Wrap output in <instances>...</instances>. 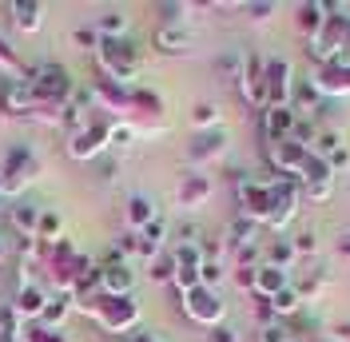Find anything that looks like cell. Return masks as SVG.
I'll use <instances>...</instances> for the list:
<instances>
[{"mask_svg":"<svg viewBox=\"0 0 350 342\" xmlns=\"http://www.w3.org/2000/svg\"><path fill=\"white\" fill-rule=\"evenodd\" d=\"M148 278H152V282H172L175 278V255L172 251H163V255H155L152 263H148Z\"/></svg>","mask_w":350,"mask_h":342,"instance_id":"obj_40","label":"cell"},{"mask_svg":"<svg viewBox=\"0 0 350 342\" xmlns=\"http://www.w3.org/2000/svg\"><path fill=\"white\" fill-rule=\"evenodd\" d=\"M303 207V183L299 179H286V175H271V215H267V231L283 235L286 227L295 223V215Z\"/></svg>","mask_w":350,"mask_h":342,"instance_id":"obj_5","label":"cell"},{"mask_svg":"<svg viewBox=\"0 0 350 342\" xmlns=\"http://www.w3.org/2000/svg\"><path fill=\"white\" fill-rule=\"evenodd\" d=\"M291 243H295V255L299 259H314L319 255V235H314L310 227H303L299 235H291Z\"/></svg>","mask_w":350,"mask_h":342,"instance_id":"obj_44","label":"cell"},{"mask_svg":"<svg viewBox=\"0 0 350 342\" xmlns=\"http://www.w3.org/2000/svg\"><path fill=\"white\" fill-rule=\"evenodd\" d=\"M262 263L267 267H279V271H291L295 263H299V255H295V243L283 235H275V239H267L262 243Z\"/></svg>","mask_w":350,"mask_h":342,"instance_id":"obj_28","label":"cell"},{"mask_svg":"<svg viewBox=\"0 0 350 342\" xmlns=\"http://www.w3.org/2000/svg\"><path fill=\"white\" fill-rule=\"evenodd\" d=\"M239 92L255 111L267 107V56L262 52H247V68H243V76H239Z\"/></svg>","mask_w":350,"mask_h":342,"instance_id":"obj_12","label":"cell"},{"mask_svg":"<svg viewBox=\"0 0 350 342\" xmlns=\"http://www.w3.org/2000/svg\"><path fill=\"white\" fill-rule=\"evenodd\" d=\"M167 111V104H163V96L155 92V88H144V84H135L131 88V116H163Z\"/></svg>","mask_w":350,"mask_h":342,"instance_id":"obj_30","label":"cell"},{"mask_svg":"<svg viewBox=\"0 0 350 342\" xmlns=\"http://www.w3.org/2000/svg\"><path fill=\"white\" fill-rule=\"evenodd\" d=\"M327 282H330L327 267H310V275H306L303 282H295V287H299L303 302H310V299H319V295H323V287H327Z\"/></svg>","mask_w":350,"mask_h":342,"instance_id":"obj_36","label":"cell"},{"mask_svg":"<svg viewBox=\"0 0 350 342\" xmlns=\"http://www.w3.org/2000/svg\"><path fill=\"white\" fill-rule=\"evenodd\" d=\"M235 195H239V215L251 223H267L271 215V175H239L235 179Z\"/></svg>","mask_w":350,"mask_h":342,"instance_id":"obj_8","label":"cell"},{"mask_svg":"<svg viewBox=\"0 0 350 342\" xmlns=\"http://www.w3.org/2000/svg\"><path fill=\"white\" fill-rule=\"evenodd\" d=\"M8 255H12V239L0 231V263H8Z\"/></svg>","mask_w":350,"mask_h":342,"instance_id":"obj_51","label":"cell"},{"mask_svg":"<svg viewBox=\"0 0 350 342\" xmlns=\"http://www.w3.org/2000/svg\"><path fill=\"white\" fill-rule=\"evenodd\" d=\"M0 207H4V203H0Z\"/></svg>","mask_w":350,"mask_h":342,"instance_id":"obj_56","label":"cell"},{"mask_svg":"<svg viewBox=\"0 0 350 342\" xmlns=\"http://www.w3.org/2000/svg\"><path fill=\"white\" fill-rule=\"evenodd\" d=\"M0 342H21V334H0Z\"/></svg>","mask_w":350,"mask_h":342,"instance_id":"obj_55","label":"cell"},{"mask_svg":"<svg viewBox=\"0 0 350 342\" xmlns=\"http://www.w3.org/2000/svg\"><path fill=\"white\" fill-rule=\"evenodd\" d=\"M243 68H247V52H243V48H227V52H219L215 56V72L219 76H227V80H235V84H239Z\"/></svg>","mask_w":350,"mask_h":342,"instance_id":"obj_35","label":"cell"},{"mask_svg":"<svg viewBox=\"0 0 350 342\" xmlns=\"http://www.w3.org/2000/svg\"><path fill=\"white\" fill-rule=\"evenodd\" d=\"M295 111H291V104L286 107H262L259 111V131H262V148L267 144H275V140H286L291 131H295Z\"/></svg>","mask_w":350,"mask_h":342,"instance_id":"obj_16","label":"cell"},{"mask_svg":"<svg viewBox=\"0 0 350 342\" xmlns=\"http://www.w3.org/2000/svg\"><path fill=\"white\" fill-rule=\"evenodd\" d=\"M56 239H64V215L56 211V207H44V211H40V223H36V243L52 247Z\"/></svg>","mask_w":350,"mask_h":342,"instance_id":"obj_33","label":"cell"},{"mask_svg":"<svg viewBox=\"0 0 350 342\" xmlns=\"http://www.w3.org/2000/svg\"><path fill=\"white\" fill-rule=\"evenodd\" d=\"M28 84V96H32V111H60V107L76 96V80L64 64L56 60H44V64H28L21 76Z\"/></svg>","mask_w":350,"mask_h":342,"instance_id":"obj_2","label":"cell"},{"mask_svg":"<svg viewBox=\"0 0 350 342\" xmlns=\"http://www.w3.org/2000/svg\"><path fill=\"white\" fill-rule=\"evenodd\" d=\"M108 144H111V116H92L88 128H80L76 135L64 140V151L76 163H92V159L108 155Z\"/></svg>","mask_w":350,"mask_h":342,"instance_id":"obj_6","label":"cell"},{"mask_svg":"<svg viewBox=\"0 0 350 342\" xmlns=\"http://www.w3.org/2000/svg\"><path fill=\"white\" fill-rule=\"evenodd\" d=\"M8 12H12L16 32H24V36H36V32L44 28V4L40 0H12Z\"/></svg>","mask_w":350,"mask_h":342,"instance_id":"obj_21","label":"cell"},{"mask_svg":"<svg viewBox=\"0 0 350 342\" xmlns=\"http://www.w3.org/2000/svg\"><path fill=\"white\" fill-rule=\"evenodd\" d=\"M227 278V267L219 263V259H203V267H199V287H207V291H219V282Z\"/></svg>","mask_w":350,"mask_h":342,"instance_id":"obj_42","label":"cell"},{"mask_svg":"<svg viewBox=\"0 0 350 342\" xmlns=\"http://www.w3.org/2000/svg\"><path fill=\"white\" fill-rule=\"evenodd\" d=\"M48 282H28V287H16V295H12V306H16V315H21V322H36L44 315V306H48Z\"/></svg>","mask_w":350,"mask_h":342,"instance_id":"obj_15","label":"cell"},{"mask_svg":"<svg viewBox=\"0 0 350 342\" xmlns=\"http://www.w3.org/2000/svg\"><path fill=\"white\" fill-rule=\"evenodd\" d=\"M76 311L88 315V319L96 322L104 334H116V339L135 334V330H139V322H144V306L135 302V295L116 299V295L96 291V295H88V299H76Z\"/></svg>","mask_w":350,"mask_h":342,"instance_id":"obj_1","label":"cell"},{"mask_svg":"<svg viewBox=\"0 0 350 342\" xmlns=\"http://www.w3.org/2000/svg\"><path fill=\"white\" fill-rule=\"evenodd\" d=\"M72 40L80 44L84 52H96L100 48V32H96V24H80V28H72Z\"/></svg>","mask_w":350,"mask_h":342,"instance_id":"obj_47","label":"cell"},{"mask_svg":"<svg viewBox=\"0 0 350 342\" xmlns=\"http://www.w3.org/2000/svg\"><path fill=\"white\" fill-rule=\"evenodd\" d=\"M295 88V68L283 56H267V107H286Z\"/></svg>","mask_w":350,"mask_h":342,"instance_id":"obj_13","label":"cell"},{"mask_svg":"<svg viewBox=\"0 0 350 342\" xmlns=\"http://www.w3.org/2000/svg\"><path fill=\"white\" fill-rule=\"evenodd\" d=\"M179 306H183V315L203 326V330H215L219 322L227 319V302L219 291H207V287H196V291H187V295H179Z\"/></svg>","mask_w":350,"mask_h":342,"instance_id":"obj_7","label":"cell"},{"mask_svg":"<svg viewBox=\"0 0 350 342\" xmlns=\"http://www.w3.org/2000/svg\"><path fill=\"white\" fill-rule=\"evenodd\" d=\"M271 302V311H275V319H283V322H291V319H299L306 311V302H303V295H299V287L291 282L286 291H279L275 299H267Z\"/></svg>","mask_w":350,"mask_h":342,"instance_id":"obj_31","label":"cell"},{"mask_svg":"<svg viewBox=\"0 0 350 342\" xmlns=\"http://www.w3.org/2000/svg\"><path fill=\"white\" fill-rule=\"evenodd\" d=\"M338 251H342V255H350V235H342V243H338Z\"/></svg>","mask_w":350,"mask_h":342,"instance_id":"obj_53","label":"cell"},{"mask_svg":"<svg viewBox=\"0 0 350 342\" xmlns=\"http://www.w3.org/2000/svg\"><path fill=\"white\" fill-rule=\"evenodd\" d=\"M155 48L163 52V56H187L191 48H196V32L191 28H155Z\"/></svg>","mask_w":350,"mask_h":342,"instance_id":"obj_22","label":"cell"},{"mask_svg":"<svg viewBox=\"0 0 350 342\" xmlns=\"http://www.w3.org/2000/svg\"><path fill=\"white\" fill-rule=\"evenodd\" d=\"M295 12H299V16H295V24H299V32H306V40H310V36H314V32H319V28L327 24V4H323V0L299 4Z\"/></svg>","mask_w":350,"mask_h":342,"instance_id":"obj_32","label":"cell"},{"mask_svg":"<svg viewBox=\"0 0 350 342\" xmlns=\"http://www.w3.org/2000/svg\"><path fill=\"white\" fill-rule=\"evenodd\" d=\"M227 148H231V135H227V128L196 131V140L187 144V163H191V171H203L207 163L223 159V155H227Z\"/></svg>","mask_w":350,"mask_h":342,"instance_id":"obj_10","label":"cell"},{"mask_svg":"<svg viewBox=\"0 0 350 342\" xmlns=\"http://www.w3.org/2000/svg\"><path fill=\"white\" fill-rule=\"evenodd\" d=\"M310 84H314V92H319L323 100H342V96H350V68L327 64L310 76Z\"/></svg>","mask_w":350,"mask_h":342,"instance_id":"obj_18","label":"cell"},{"mask_svg":"<svg viewBox=\"0 0 350 342\" xmlns=\"http://www.w3.org/2000/svg\"><path fill=\"white\" fill-rule=\"evenodd\" d=\"M21 330H24V322L16 315L12 299H0V334H21Z\"/></svg>","mask_w":350,"mask_h":342,"instance_id":"obj_43","label":"cell"},{"mask_svg":"<svg viewBox=\"0 0 350 342\" xmlns=\"http://www.w3.org/2000/svg\"><path fill=\"white\" fill-rule=\"evenodd\" d=\"M306 342H338V339H330V334H314V339H306Z\"/></svg>","mask_w":350,"mask_h":342,"instance_id":"obj_54","label":"cell"},{"mask_svg":"<svg viewBox=\"0 0 350 342\" xmlns=\"http://www.w3.org/2000/svg\"><path fill=\"white\" fill-rule=\"evenodd\" d=\"M100 76L111 84L135 88L139 84V72H144V52L135 48V40H100V48L92 52Z\"/></svg>","mask_w":350,"mask_h":342,"instance_id":"obj_4","label":"cell"},{"mask_svg":"<svg viewBox=\"0 0 350 342\" xmlns=\"http://www.w3.org/2000/svg\"><path fill=\"white\" fill-rule=\"evenodd\" d=\"M211 195H215V179H211L207 171H183V175H179L175 203H179L183 211H199V207H207Z\"/></svg>","mask_w":350,"mask_h":342,"instance_id":"obj_11","label":"cell"},{"mask_svg":"<svg viewBox=\"0 0 350 342\" xmlns=\"http://www.w3.org/2000/svg\"><path fill=\"white\" fill-rule=\"evenodd\" d=\"M40 203H32V199H12L8 203V223L16 227V231H24V239H36V223H40Z\"/></svg>","mask_w":350,"mask_h":342,"instance_id":"obj_23","label":"cell"},{"mask_svg":"<svg viewBox=\"0 0 350 342\" xmlns=\"http://www.w3.org/2000/svg\"><path fill=\"white\" fill-rule=\"evenodd\" d=\"M259 223H251V219H243V215H235L231 223H227V231H223V247L235 255V251H243V247H255V243H262L259 239Z\"/></svg>","mask_w":350,"mask_h":342,"instance_id":"obj_20","label":"cell"},{"mask_svg":"<svg viewBox=\"0 0 350 342\" xmlns=\"http://www.w3.org/2000/svg\"><path fill=\"white\" fill-rule=\"evenodd\" d=\"M203 4H183V0H159L155 4V16H159V28H187V16L199 12Z\"/></svg>","mask_w":350,"mask_h":342,"instance_id":"obj_29","label":"cell"},{"mask_svg":"<svg viewBox=\"0 0 350 342\" xmlns=\"http://www.w3.org/2000/svg\"><path fill=\"white\" fill-rule=\"evenodd\" d=\"M334 179H338V175L319 179V183H306V187H303V199H310V203H327L330 195H334Z\"/></svg>","mask_w":350,"mask_h":342,"instance_id":"obj_46","label":"cell"},{"mask_svg":"<svg viewBox=\"0 0 350 342\" xmlns=\"http://www.w3.org/2000/svg\"><path fill=\"white\" fill-rule=\"evenodd\" d=\"M327 163H330V171H334V175H338V171H347V168H350V148L342 144V148L334 151V155H330Z\"/></svg>","mask_w":350,"mask_h":342,"instance_id":"obj_50","label":"cell"},{"mask_svg":"<svg viewBox=\"0 0 350 342\" xmlns=\"http://www.w3.org/2000/svg\"><path fill=\"white\" fill-rule=\"evenodd\" d=\"M40 155H36V148L24 140V144H12V148L4 151V159H0V171H4V179H16L21 171H28L32 163H36Z\"/></svg>","mask_w":350,"mask_h":342,"instance_id":"obj_26","label":"cell"},{"mask_svg":"<svg viewBox=\"0 0 350 342\" xmlns=\"http://www.w3.org/2000/svg\"><path fill=\"white\" fill-rule=\"evenodd\" d=\"M286 287H291V271H279V267L259 263V271H255V295H259V299H275Z\"/></svg>","mask_w":350,"mask_h":342,"instance_id":"obj_27","label":"cell"},{"mask_svg":"<svg viewBox=\"0 0 350 342\" xmlns=\"http://www.w3.org/2000/svg\"><path fill=\"white\" fill-rule=\"evenodd\" d=\"M267 163L275 175H286V179H299L306 168V159H310V148L299 144L295 135H286V140H275V144H267Z\"/></svg>","mask_w":350,"mask_h":342,"instance_id":"obj_9","label":"cell"},{"mask_svg":"<svg viewBox=\"0 0 350 342\" xmlns=\"http://www.w3.org/2000/svg\"><path fill=\"white\" fill-rule=\"evenodd\" d=\"M96 32H100V40H128L131 16L124 8H104V12L96 16Z\"/></svg>","mask_w":350,"mask_h":342,"instance_id":"obj_24","label":"cell"},{"mask_svg":"<svg viewBox=\"0 0 350 342\" xmlns=\"http://www.w3.org/2000/svg\"><path fill=\"white\" fill-rule=\"evenodd\" d=\"M207 342H239V330L231 322H219L215 330H207Z\"/></svg>","mask_w":350,"mask_h":342,"instance_id":"obj_49","label":"cell"},{"mask_svg":"<svg viewBox=\"0 0 350 342\" xmlns=\"http://www.w3.org/2000/svg\"><path fill=\"white\" fill-rule=\"evenodd\" d=\"M239 12H247V21L262 24V21H271V16L279 12V4H275V0H251V4H243Z\"/></svg>","mask_w":350,"mask_h":342,"instance_id":"obj_45","label":"cell"},{"mask_svg":"<svg viewBox=\"0 0 350 342\" xmlns=\"http://www.w3.org/2000/svg\"><path fill=\"white\" fill-rule=\"evenodd\" d=\"M4 195H8V179H4V171H0V203H4Z\"/></svg>","mask_w":350,"mask_h":342,"instance_id":"obj_52","label":"cell"},{"mask_svg":"<svg viewBox=\"0 0 350 342\" xmlns=\"http://www.w3.org/2000/svg\"><path fill=\"white\" fill-rule=\"evenodd\" d=\"M24 68H28V64L16 56V48L0 36V76H24Z\"/></svg>","mask_w":350,"mask_h":342,"instance_id":"obj_41","label":"cell"},{"mask_svg":"<svg viewBox=\"0 0 350 342\" xmlns=\"http://www.w3.org/2000/svg\"><path fill=\"white\" fill-rule=\"evenodd\" d=\"M135 140H139L135 124H128V120H111V144H108V151H128Z\"/></svg>","mask_w":350,"mask_h":342,"instance_id":"obj_37","label":"cell"},{"mask_svg":"<svg viewBox=\"0 0 350 342\" xmlns=\"http://www.w3.org/2000/svg\"><path fill=\"white\" fill-rule=\"evenodd\" d=\"M72 311H76V299L64 295V291H52V295H48V306H44V315L36 322H40V326H52V330H64V322H68Z\"/></svg>","mask_w":350,"mask_h":342,"instance_id":"obj_25","label":"cell"},{"mask_svg":"<svg viewBox=\"0 0 350 342\" xmlns=\"http://www.w3.org/2000/svg\"><path fill=\"white\" fill-rule=\"evenodd\" d=\"M21 342H72L64 330H52V326H40V322H24Z\"/></svg>","mask_w":350,"mask_h":342,"instance_id":"obj_38","label":"cell"},{"mask_svg":"<svg viewBox=\"0 0 350 342\" xmlns=\"http://www.w3.org/2000/svg\"><path fill=\"white\" fill-rule=\"evenodd\" d=\"M255 342H299L295 339V326L283 319H275V322H267V326H259V339Z\"/></svg>","mask_w":350,"mask_h":342,"instance_id":"obj_39","label":"cell"},{"mask_svg":"<svg viewBox=\"0 0 350 342\" xmlns=\"http://www.w3.org/2000/svg\"><path fill=\"white\" fill-rule=\"evenodd\" d=\"M191 128L196 131H215V128H223V107L219 104H211V100H199L196 107H191Z\"/></svg>","mask_w":350,"mask_h":342,"instance_id":"obj_34","label":"cell"},{"mask_svg":"<svg viewBox=\"0 0 350 342\" xmlns=\"http://www.w3.org/2000/svg\"><path fill=\"white\" fill-rule=\"evenodd\" d=\"M88 267H96V259L84 255L72 239H56L52 247H48V259H44V271H48V291H64L72 295L76 291V282L84 275Z\"/></svg>","mask_w":350,"mask_h":342,"instance_id":"obj_3","label":"cell"},{"mask_svg":"<svg viewBox=\"0 0 350 342\" xmlns=\"http://www.w3.org/2000/svg\"><path fill=\"white\" fill-rule=\"evenodd\" d=\"M255 271L259 267H231V282L239 291H247V295H255Z\"/></svg>","mask_w":350,"mask_h":342,"instance_id":"obj_48","label":"cell"},{"mask_svg":"<svg viewBox=\"0 0 350 342\" xmlns=\"http://www.w3.org/2000/svg\"><path fill=\"white\" fill-rule=\"evenodd\" d=\"M159 219V207H155V199L152 195H144V192H135L128 195V203H124V223H128V231H144L148 223H155Z\"/></svg>","mask_w":350,"mask_h":342,"instance_id":"obj_19","label":"cell"},{"mask_svg":"<svg viewBox=\"0 0 350 342\" xmlns=\"http://www.w3.org/2000/svg\"><path fill=\"white\" fill-rule=\"evenodd\" d=\"M0 111L4 116H32V96L21 76H0Z\"/></svg>","mask_w":350,"mask_h":342,"instance_id":"obj_17","label":"cell"},{"mask_svg":"<svg viewBox=\"0 0 350 342\" xmlns=\"http://www.w3.org/2000/svg\"><path fill=\"white\" fill-rule=\"evenodd\" d=\"M135 267L131 263H100V291L104 295H116V299H128L131 291H135Z\"/></svg>","mask_w":350,"mask_h":342,"instance_id":"obj_14","label":"cell"}]
</instances>
